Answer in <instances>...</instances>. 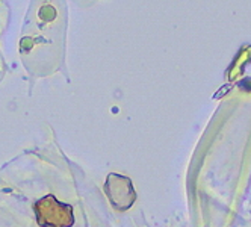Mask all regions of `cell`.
I'll use <instances>...</instances> for the list:
<instances>
[{"label": "cell", "mask_w": 251, "mask_h": 227, "mask_svg": "<svg viewBox=\"0 0 251 227\" xmlns=\"http://www.w3.org/2000/svg\"><path fill=\"white\" fill-rule=\"evenodd\" d=\"M33 211L41 227H73L76 223L73 206L58 202L51 194L35 203Z\"/></svg>", "instance_id": "6da1fadb"}, {"label": "cell", "mask_w": 251, "mask_h": 227, "mask_svg": "<svg viewBox=\"0 0 251 227\" xmlns=\"http://www.w3.org/2000/svg\"><path fill=\"white\" fill-rule=\"evenodd\" d=\"M104 193L112 207L117 211H127L136 200V193L132 180L117 173H111L106 177Z\"/></svg>", "instance_id": "7a4b0ae2"}]
</instances>
